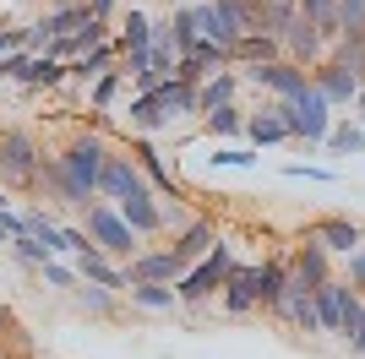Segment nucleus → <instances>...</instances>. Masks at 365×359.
Returning a JSON list of instances; mask_svg holds the SVG:
<instances>
[{
  "mask_svg": "<svg viewBox=\"0 0 365 359\" xmlns=\"http://www.w3.org/2000/svg\"><path fill=\"white\" fill-rule=\"evenodd\" d=\"M240 71H235V66H229V71H218V76H207V82H202L197 88V120L202 115H213V109H224V104H240Z\"/></svg>",
  "mask_w": 365,
  "mask_h": 359,
  "instance_id": "obj_18",
  "label": "nucleus"
},
{
  "mask_svg": "<svg viewBox=\"0 0 365 359\" xmlns=\"http://www.w3.org/2000/svg\"><path fill=\"white\" fill-rule=\"evenodd\" d=\"M61 6H76V0H55V6H49V11H61Z\"/></svg>",
  "mask_w": 365,
  "mask_h": 359,
  "instance_id": "obj_47",
  "label": "nucleus"
},
{
  "mask_svg": "<svg viewBox=\"0 0 365 359\" xmlns=\"http://www.w3.org/2000/svg\"><path fill=\"white\" fill-rule=\"evenodd\" d=\"M278 321H289L294 332H317V338H322V321H317L311 294H289V299H284V311H278Z\"/></svg>",
  "mask_w": 365,
  "mask_h": 359,
  "instance_id": "obj_28",
  "label": "nucleus"
},
{
  "mask_svg": "<svg viewBox=\"0 0 365 359\" xmlns=\"http://www.w3.org/2000/svg\"><path fill=\"white\" fill-rule=\"evenodd\" d=\"M71 272H76V283H98V288H109V294H125V272L115 267L98 245H88L82 256H71Z\"/></svg>",
  "mask_w": 365,
  "mask_h": 359,
  "instance_id": "obj_16",
  "label": "nucleus"
},
{
  "mask_svg": "<svg viewBox=\"0 0 365 359\" xmlns=\"http://www.w3.org/2000/svg\"><path fill=\"white\" fill-rule=\"evenodd\" d=\"M16 359H28V354H16Z\"/></svg>",
  "mask_w": 365,
  "mask_h": 359,
  "instance_id": "obj_49",
  "label": "nucleus"
},
{
  "mask_svg": "<svg viewBox=\"0 0 365 359\" xmlns=\"http://www.w3.org/2000/svg\"><path fill=\"white\" fill-rule=\"evenodd\" d=\"M115 44H120V60H125V55H148V49H153V16L142 11V6L120 11V28H115Z\"/></svg>",
  "mask_w": 365,
  "mask_h": 359,
  "instance_id": "obj_19",
  "label": "nucleus"
},
{
  "mask_svg": "<svg viewBox=\"0 0 365 359\" xmlns=\"http://www.w3.org/2000/svg\"><path fill=\"white\" fill-rule=\"evenodd\" d=\"M354 120H360V115H354ZM360 131H365V120H360Z\"/></svg>",
  "mask_w": 365,
  "mask_h": 359,
  "instance_id": "obj_48",
  "label": "nucleus"
},
{
  "mask_svg": "<svg viewBox=\"0 0 365 359\" xmlns=\"http://www.w3.org/2000/svg\"><path fill=\"white\" fill-rule=\"evenodd\" d=\"M16 327V316H11V305H6V299H0V338H6V332Z\"/></svg>",
  "mask_w": 365,
  "mask_h": 359,
  "instance_id": "obj_43",
  "label": "nucleus"
},
{
  "mask_svg": "<svg viewBox=\"0 0 365 359\" xmlns=\"http://www.w3.org/2000/svg\"><path fill=\"white\" fill-rule=\"evenodd\" d=\"M289 175H294V180H333L327 169H305V164H289Z\"/></svg>",
  "mask_w": 365,
  "mask_h": 359,
  "instance_id": "obj_41",
  "label": "nucleus"
},
{
  "mask_svg": "<svg viewBox=\"0 0 365 359\" xmlns=\"http://www.w3.org/2000/svg\"><path fill=\"white\" fill-rule=\"evenodd\" d=\"M38 164H44L38 136L22 131V125H6V131H0V180H6V185L33 191V185H38Z\"/></svg>",
  "mask_w": 365,
  "mask_h": 359,
  "instance_id": "obj_4",
  "label": "nucleus"
},
{
  "mask_svg": "<svg viewBox=\"0 0 365 359\" xmlns=\"http://www.w3.org/2000/svg\"><path fill=\"white\" fill-rule=\"evenodd\" d=\"M44 283L49 288H76V272H71V261H61V256H55V261H44Z\"/></svg>",
  "mask_w": 365,
  "mask_h": 359,
  "instance_id": "obj_36",
  "label": "nucleus"
},
{
  "mask_svg": "<svg viewBox=\"0 0 365 359\" xmlns=\"http://www.w3.org/2000/svg\"><path fill=\"white\" fill-rule=\"evenodd\" d=\"M229 267H235V251H229V239L218 234L213 251H207L197 267H191L180 283H175V299H180V311H202V305H213L218 288H224V278H229Z\"/></svg>",
  "mask_w": 365,
  "mask_h": 359,
  "instance_id": "obj_3",
  "label": "nucleus"
},
{
  "mask_svg": "<svg viewBox=\"0 0 365 359\" xmlns=\"http://www.w3.org/2000/svg\"><path fill=\"white\" fill-rule=\"evenodd\" d=\"M354 115H360V120H365V93H360V98H354Z\"/></svg>",
  "mask_w": 365,
  "mask_h": 359,
  "instance_id": "obj_46",
  "label": "nucleus"
},
{
  "mask_svg": "<svg viewBox=\"0 0 365 359\" xmlns=\"http://www.w3.org/2000/svg\"><path fill=\"white\" fill-rule=\"evenodd\" d=\"M71 294H76V305L93 311V316H115L120 311V294H109V288H98V283H76Z\"/></svg>",
  "mask_w": 365,
  "mask_h": 359,
  "instance_id": "obj_31",
  "label": "nucleus"
},
{
  "mask_svg": "<svg viewBox=\"0 0 365 359\" xmlns=\"http://www.w3.org/2000/svg\"><path fill=\"white\" fill-rule=\"evenodd\" d=\"M202 131L213 136V142L245 136V109H240V104H224V109H213V115H202Z\"/></svg>",
  "mask_w": 365,
  "mask_h": 359,
  "instance_id": "obj_26",
  "label": "nucleus"
},
{
  "mask_svg": "<svg viewBox=\"0 0 365 359\" xmlns=\"http://www.w3.org/2000/svg\"><path fill=\"white\" fill-rule=\"evenodd\" d=\"M137 311H180V299H175V283H125V294Z\"/></svg>",
  "mask_w": 365,
  "mask_h": 359,
  "instance_id": "obj_25",
  "label": "nucleus"
},
{
  "mask_svg": "<svg viewBox=\"0 0 365 359\" xmlns=\"http://www.w3.org/2000/svg\"><path fill=\"white\" fill-rule=\"evenodd\" d=\"M22 88H33V93H44V88H61L66 82V66L55 55H28V66H22V76H16Z\"/></svg>",
  "mask_w": 365,
  "mask_h": 359,
  "instance_id": "obj_24",
  "label": "nucleus"
},
{
  "mask_svg": "<svg viewBox=\"0 0 365 359\" xmlns=\"http://www.w3.org/2000/svg\"><path fill=\"white\" fill-rule=\"evenodd\" d=\"M82 218H88V239H93V245H98V251L109 256V261H115V267H125V261H131L137 251H148V245H142V239L131 234V229H125V218H120L115 207H109V202H93V207L82 212Z\"/></svg>",
  "mask_w": 365,
  "mask_h": 359,
  "instance_id": "obj_5",
  "label": "nucleus"
},
{
  "mask_svg": "<svg viewBox=\"0 0 365 359\" xmlns=\"http://www.w3.org/2000/svg\"><path fill=\"white\" fill-rule=\"evenodd\" d=\"M349 354H360V359H365V316H360V332L349 338Z\"/></svg>",
  "mask_w": 365,
  "mask_h": 359,
  "instance_id": "obj_44",
  "label": "nucleus"
},
{
  "mask_svg": "<svg viewBox=\"0 0 365 359\" xmlns=\"http://www.w3.org/2000/svg\"><path fill=\"white\" fill-rule=\"evenodd\" d=\"M158 28L169 33L175 55H191V49L202 44V28H197V11H191V6H175L169 16H158Z\"/></svg>",
  "mask_w": 365,
  "mask_h": 359,
  "instance_id": "obj_21",
  "label": "nucleus"
},
{
  "mask_svg": "<svg viewBox=\"0 0 365 359\" xmlns=\"http://www.w3.org/2000/svg\"><path fill=\"white\" fill-rule=\"evenodd\" d=\"M109 152H115V142H109L98 125H76L71 142L55 152V158H61V169H66V180L76 185V196H82V202H98V169H104Z\"/></svg>",
  "mask_w": 365,
  "mask_h": 359,
  "instance_id": "obj_1",
  "label": "nucleus"
},
{
  "mask_svg": "<svg viewBox=\"0 0 365 359\" xmlns=\"http://www.w3.org/2000/svg\"><path fill=\"white\" fill-rule=\"evenodd\" d=\"M344 283H349L354 294L365 299V245H360L354 256H344Z\"/></svg>",
  "mask_w": 365,
  "mask_h": 359,
  "instance_id": "obj_38",
  "label": "nucleus"
},
{
  "mask_svg": "<svg viewBox=\"0 0 365 359\" xmlns=\"http://www.w3.org/2000/svg\"><path fill=\"white\" fill-rule=\"evenodd\" d=\"M6 55H28V22H22V28H6V22H0V60Z\"/></svg>",
  "mask_w": 365,
  "mask_h": 359,
  "instance_id": "obj_37",
  "label": "nucleus"
},
{
  "mask_svg": "<svg viewBox=\"0 0 365 359\" xmlns=\"http://www.w3.org/2000/svg\"><path fill=\"white\" fill-rule=\"evenodd\" d=\"M0 82H6V76H0Z\"/></svg>",
  "mask_w": 365,
  "mask_h": 359,
  "instance_id": "obj_50",
  "label": "nucleus"
},
{
  "mask_svg": "<svg viewBox=\"0 0 365 359\" xmlns=\"http://www.w3.org/2000/svg\"><path fill=\"white\" fill-rule=\"evenodd\" d=\"M120 88H125V71L115 66V71H104V76L88 88V109H93V115H104V109L115 104V93H120Z\"/></svg>",
  "mask_w": 365,
  "mask_h": 359,
  "instance_id": "obj_32",
  "label": "nucleus"
},
{
  "mask_svg": "<svg viewBox=\"0 0 365 359\" xmlns=\"http://www.w3.org/2000/svg\"><path fill=\"white\" fill-rule=\"evenodd\" d=\"M284 120H289V142H300V147H322L338 115L327 109V98H322L317 88H305L294 104H284Z\"/></svg>",
  "mask_w": 365,
  "mask_h": 359,
  "instance_id": "obj_6",
  "label": "nucleus"
},
{
  "mask_svg": "<svg viewBox=\"0 0 365 359\" xmlns=\"http://www.w3.org/2000/svg\"><path fill=\"white\" fill-rule=\"evenodd\" d=\"M218 311L224 316H251L257 311V261H235L218 288Z\"/></svg>",
  "mask_w": 365,
  "mask_h": 359,
  "instance_id": "obj_12",
  "label": "nucleus"
},
{
  "mask_svg": "<svg viewBox=\"0 0 365 359\" xmlns=\"http://www.w3.org/2000/svg\"><path fill=\"white\" fill-rule=\"evenodd\" d=\"M257 158H262L257 147H229V142H218V147H213V164H224V169H251Z\"/></svg>",
  "mask_w": 365,
  "mask_h": 359,
  "instance_id": "obj_35",
  "label": "nucleus"
},
{
  "mask_svg": "<svg viewBox=\"0 0 365 359\" xmlns=\"http://www.w3.org/2000/svg\"><path fill=\"white\" fill-rule=\"evenodd\" d=\"M305 239H317L327 256H354L365 245V229L354 224V218H344V212H327V218H317V224H305Z\"/></svg>",
  "mask_w": 365,
  "mask_h": 359,
  "instance_id": "obj_8",
  "label": "nucleus"
},
{
  "mask_svg": "<svg viewBox=\"0 0 365 359\" xmlns=\"http://www.w3.org/2000/svg\"><path fill=\"white\" fill-rule=\"evenodd\" d=\"M120 272H125V283H180L191 267H185L169 245H158V251H137Z\"/></svg>",
  "mask_w": 365,
  "mask_h": 359,
  "instance_id": "obj_9",
  "label": "nucleus"
},
{
  "mask_svg": "<svg viewBox=\"0 0 365 359\" xmlns=\"http://www.w3.org/2000/svg\"><path fill=\"white\" fill-rule=\"evenodd\" d=\"M125 115H131L137 131H164V125H175V120L197 115V88H185V82H164V88H153V93H131Z\"/></svg>",
  "mask_w": 365,
  "mask_h": 359,
  "instance_id": "obj_2",
  "label": "nucleus"
},
{
  "mask_svg": "<svg viewBox=\"0 0 365 359\" xmlns=\"http://www.w3.org/2000/svg\"><path fill=\"white\" fill-rule=\"evenodd\" d=\"M338 299H344V278H327V283H317L311 288V305H317V321H322V332L327 338H338Z\"/></svg>",
  "mask_w": 365,
  "mask_h": 359,
  "instance_id": "obj_23",
  "label": "nucleus"
},
{
  "mask_svg": "<svg viewBox=\"0 0 365 359\" xmlns=\"http://www.w3.org/2000/svg\"><path fill=\"white\" fill-rule=\"evenodd\" d=\"M294 16H300L294 0H262V33H267V38H284V33L294 28Z\"/></svg>",
  "mask_w": 365,
  "mask_h": 359,
  "instance_id": "obj_29",
  "label": "nucleus"
},
{
  "mask_svg": "<svg viewBox=\"0 0 365 359\" xmlns=\"http://www.w3.org/2000/svg\"><path fill=\"white\" fill-rule=\"evenodd\" d=\"M273 60H284V44L267 33H245L229 44V66H273Z\"/></svg>",
  "mask_w": 365,
  "mask_h": 359,
  "instance_id": "obj_20",
  "label": "nucleus"
},
{
  "mask_svg": "<svg viewBox=\"0 0 365 359\" xmlns=\"http://www.w3.org/2000/svg\"><path fill=\"white\" fill-rule=\"evenodd\" d=\"M16 234H28V229H22V212H0V239L11 245Z\"/></svg>",
  "mask_w": 365,
  "mask_h": 359,
  "instance_id": "obj_40",
  "label": "nucleus"
},
{
  "mask_svg": "<svg viewBox=\"0 0 365 359\" xmlns=\"http://www.w3.org/2000/svg\"><path fill=\"white\" fill-rule=\"evenodd\" d=\"M93 239H88V229H76V224H61V256H82Z\"/></svg>",
  "mask_w": 365,
  "mask_h": 359,
  "instance_id": "obj_39",
  "label": "nucleus"
},
{
  "mask_svg": "<svg viewBox=\"0 0 365 359\" xmlns=\"http://www.w3.org/2000/svg\"><path fill=\"white\" fill-rule=\"evenodd\" d=\"M245 142L257 152L289 142V120H284V104H278V98H262L257 109H245Z\"/></svg>",
  "mask_w": 365,
  "mask_h": 359,
  "instance_id": "obj_11",
  "label": "nucleus"
},
{
  "mask_svg": "<svg viewBox=\"0 0 365 359\" xmlns=\"http://www.w3.org/2000/svg\"><path fill=\"white\" fill-rule=\"evenodd\" d=\"M327 60H333V66H344L349 76H360V82H365V33H344V38L327 49Z\"/></svg>",
  "mask_w": 365,
  "mask_h": 359,
  "instance_id": "obj_27",
  "label": "nucleus"
},
{
  "mask_svg": "<svg viewBox=\"0 0 365 359\" xmlns=\"http://www.w3.org/2000/svg\"><path fill=\"white\" fill-rule=\"evenodd\" d=\"M115 212L125 218V229L137 239H164V196H153V185H142L125 202H115Z\"/></svg>",
  "mask_w": 365,
  "mask_h": 359,
  "instance_id": "obj_7",
  "label": "nucleus"
},
{
  "mask_svg": "<svg viewBox=\"0 0 365 359\" xmlns=\"http://www.w3.org/2000/svg\"><path fill=\"white\" fill-rule=\"evenodd\" d=\"M0 212H11V191L6 185H0Z\"/></svg>",
  "mask_w": 365,
  "mask_h": 359,
  "instance_id": "obj_45",
  "label": "nucleus"
},
{
  "mask_svg": "<svg viewBox=\"0 0 365 359\" xmlns=\"http://www.w3.org/2000/svg\"><path fill=\"white\" fill-rule=\"evenodd\" d=\"M142 185H148V180H142L137 158H131L125 147H115V152L104 158V169H98V202H109V207H115V202H125V196L142 191Z\"/></svg>",
  "mask_w": 365,
  "mask_h": 359,
  "instance_id": "obj_10",
  "label": "nucleus"
},
{
  "mask_svg": "<svg viewBox=\"0 0 365 359\" xmlns=\"http://www.w3.org/2000/svg\"><path fill=\"white\" fill-rule=\"evenodd\" d=\"M131 158H137V169H142V180L153 185V196H164V202H180V180L164 169V158H158V147H153L148 136H131Z\"/></svg>",
  "mask_w": 365,
  "mask_h": 359,
  "instance_id": "obj_14",
  "label": "nucleus"
},
{
  "mask_svg": "<svg viewBox=\"0 0 365 359\" xmlns=\"http://www.w3.org/2000/svg\"><path fill=\"white\" fill-rule=\"evenodd\" d=\"M213 245H218V224H213V218H202V212H197V218H191V224H185L175 239H169V251L180 256L185 267H197V261L213 251Z\"/></svg>",
  "mask_w": 365,
  "mask_h": 359,
  "instance_id": "obj_17",
  "label": "nucleus"
},
{
  "mask_svg": "<svg viewBox=\"0 0 365 359\" xmlns=\"http://www.w3.org/2000/svg\"><path fill=\"white\" fill-rule=\"evenodd\" d=\"M88 11L98 16V22H109V16H115V0H88Z\"/></svg>",
  "mask_w": 365,
  "mask_h": 359,
  "instance_id": "obj_42",
  "label": "nucleus"
},
{
  "mask_svg": "<svg viewBox=\"0 0 365 359\" xmlns=\"http://www.w3.org/2000/svg\"><path fill=\"white\" fill-rule=\"evenodd\" d=\"M180 60H191V66H197L202 76H218V71H229V49L207 44V38H202V44L191 49V55H180Z\"/></svg>",
  "mask_w": 365,
  "mask_h": 359,
  "instance_id": "obj_33",
  "label": "nucleus"
},
{
  "mask_svg": "<svg viewBox=\"0 0 365 359\" xmlns=\"http://www.w3.org/2000/svg\"><path fill=\"white\" fill-rule=\"evenodd\" d=\"M311 88L327 98V109H354V98H360V76H349L344 66H333V60H322V66H311Z\"/></svg>",
  "mask_w": 365,
  "mask_h": 359,
  "instance_id": "obj_13",
  "label": "nucleus"
},
{
  "mask_svg": "<svg viewBox=\"0 0 365 359\" xmlns=\"http://www.w3.org/2000/svg\"><path fill=\"white\" fill-rule=\"evenodd\" d=\"M322 147H333V152H365V131H360V120H354V115H338Z\"/></svg>",
  "mask_w": 365,
  "mask_h": 359,
  "instance_id": "obj_30",
  "label": "nucleus"
},
{
  "mask_svg": "<svg viewBox=\"0 0 365 359\" xmlns=\"http://www.w3.org/2000/svg\"><path fill=\"white\" fill-rule=\"evenodd\" d=\"M11 256L22 261V267H44V261H55V256H49L33 234H16V239H11Z\"/></svg>",
  "mask_w": 365,
  "mask_h": 359,
  "instance_id": "obj_34",
  "label": "nucleus"
},
{
  "mask_svg": "<svg viewBox=\"0 0 365 359\" xmlns=\"http://www.w3.org/2000/svg\"><path fill=\"white\" fill-rule=\"evenodd\" d=\"M294 6H300V16L322 33V44H327V49L344 38V28H338V0H294Z\"/></svg>",
  "mask_w": 365,
  "mask_h": 359,
  "instance_id": "obj_22",
  "label": "nucleus"
},
{
  "mask_svg": "<svg viewBox=\"0 0 365 359\" xmlns=\"http://www.w3.org/2000/svg\"><path fill=\"white\" fill-rule=\"evenodd\" d=\"M284 278H289L284 251H273V256H262V261H257V311L262 316H278V311H284Z\"/></svg>",
  "mask_w": 365,
  "mask_h": 359,
  "instance_id": "obj_15",
  "label": "nucleus"
}]
</instances>
